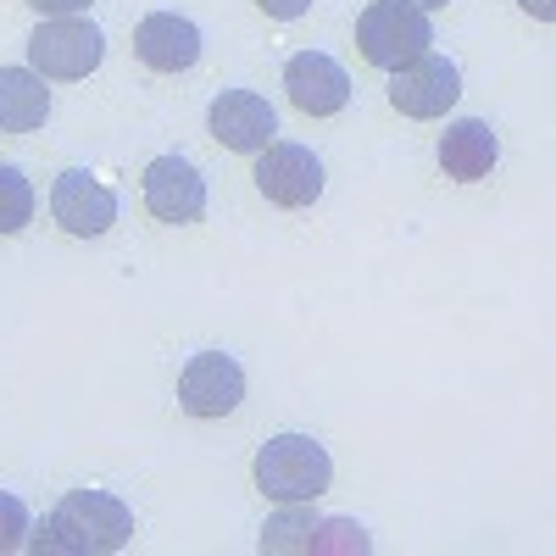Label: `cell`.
Masks as SVG:
<instances>
[{
	"mask_svg": "<svg viewBox=\"0 0 556 556\" xmlns=\"http://www.w3.org/2000/svg\"><path fill=\"white\" fill-rule=\"evenodd\" d=\"M134 540V513L112 490H67L45 529L28 534L39 556H112Z\"/></svg>",
	"mask_w": 556,
	"mask_h": 556,
	"instance_id": "cell-1",
	"label": "cell"
},
{
	"mask_svg": "<svg viewBox=\"0 0 556 556\" xmlns=\"http://www.w3.org/2000/svg\"><path fill=\"white\" fill-rule=\"evenodd\" d=\"M334 479V462L312 434H273L256 451V490L267 501H317Z\"/></svg>",
	"mask_w": 556,
	"mask_h": 556,
	"instance_id": "cell-2",
	"label": "cell"
},
{
	"mask_svg": "<svg viewBox=\"0 0 556 556\" xmlns=\"http://www.w3.org/2000/svg\"><path fill=\"white\" fill-rule=\"evenodd\" d=\"M429 45H434L429 12L406 7V0H374V7L356 17V51H362V62H374L384 73L417 62Z\"/></svg>",
	"mask_w": 556,
	"mask_h": 556,
	"instance_id": "cell-3",
	"label": "cell"
},
{
	"mask_svg": "<svg viewBox=\"0 0 556 556\" xmlns=\"http://www.w3.org/2000/svg\"><path fill=\"white\" fill-rule=\"evenodd\" d=\"M101 56H106V34L84 12L78 17H45L28 39V67L39 78H62V84L89 78L101 67Z\"/></svg>",
	"mask_w": 556,
	"mask_h": 556,
	"instance_id": "cell-4",
	"label": "cell"
},
{
	"mask_svg": "<svg viewBox=\"0 0 556 556\" xmlns=\"http://www.w3.org/2000/svg\"><path fill=\"white\" fill-rule=\"evenodd\" d=\"M462 96V67L451 56H434L424 51L417 62L395 67L390 73V106L401 117H417V123H429V117H445Z\"/></svg>",
	"mask_w": 556,
	"mask_h": 556,
	"instance_id": "cell-5",
	"label": "cell"
},
{
	"mask_svg": "<svg viewBox=\"0 0 556 556\" xmlns=\"http://www.w3.org/2000/svg\"><path fill=\"white\" fill-rule=\"evenodd\" d=\"M245 401V367L228 351H201L178 374V406L190 417H228Z\"/></svg>",
	"mask_w": 556,
	"mask_h": 556,
	"instance_id": "cell-6",
	"label": "cell"
},
{
	"mask_svg": "<svg viewBox=\"0 0 556 556\" xmlns=\"http://www.w3.org/2000/svg\"><path fill=\"white\" fill-rule=\"evenodd\" d=\"M256 190L273 201V206H312L323 195V162L306 151V146H285L273 139L267 151H256Z\"/></svg>",
	"mask_w": 556,
	"mask_h": 556,
	"instance_id": "cell-7",
	"label": "cell"
},
{
	"mask_svg": "<svg viewBox=\"0 0 556 556\" xmlns=\"http://www.w3.org/2000/svg\"><path fill=\"white\" fill-rule=\"evenodd\" d=\"M206 123H212L217 146L240 151V156L267 151L273 134H278V117H273V106L256 96V89H223V96L212 101V112H206Z\"/></svg>",
	"mask_w": 556,
	"mask_h": 556,
	"instance_id": "cell-8",
	"label": "cell"
},
{
	"mask_svg": "<svg viewBox=\"0 0 556 556\" xmlns=\"http://www.w3.org/2000/svg\"><path fill=\"white\" fill-rule=\"evenodd\" d=\"M146 206L151 217L184 228V223H201L206 217V178L195 162H184V156H156L146 167Z\"/></svg>",
	"mask_w": 556,
	"mask_h": 556,
	"instance_id": "cell-9",
	"label": "cell"
},
{
	"mask_svg": "<svg viewBox=\"0 0 556 556\" xmlns=\"http://www.w3.org/2000/svg\"><path fill=\"white\" fill-rule=\"evenodd\" d=\"M51 212L56 223L67 228L73 240H96L117 223V195L106 190L101 178H89L84 167H67L56 184H51Z\"/></svg>",
	"mask_w": 556,
	"mask_h": 556,
	"instance_id": "cell-10",
	"label": "cell"
},
{
	"mask_svg": "<svg viewBox=\"0 0 556 556\" xmlns=\"http://www.w3.org/2000/svg\"><path fill=\"white\" fill-rule=\"evenodd\" d=\"M285 89H290L295 112H306V117H334V112H345V101H351V73H345L334 56H323V51H301V56L285 62Z\"/></svg>",
	"mask_w": 556,
	"mask_h": 556,
	"instance_id": "cell-11",
	"label": "cell"
},
{
	"mask_svg": "<svg viewBox=\"0 0 556 556\" xmlns=\"http://www.w3.org/2000/svg\"><path fill=\"white\" fill-rule=\"evenodd\" d=\"M134 56L151 73H190L201 62V28L178 12H151L134 28Z\"/></svg>",
	"mask_w": 556,
	"mask_h": 556,
	"instance_id": "cell-12",
	"label": "cell"
},
{
	"mask_svg": "<svg viewBox=\"0 0 556 556\" xmlns=\"http://www.w3.org/2000/svg\"><path fill=\"white\" fill-rule=\"evenodd\" d=\"M495 162H501V139L490 134L484 117H456V123L440 134V167H445V178L479 184V178H490Z\"/></svg>",
	"mask_w": 556,
	"mask_h": 556,
	"instance_id": "cell-13",
	"label": "cell"
},
{
	"mask_svg": "<svg viewBox=\"0 0 556 556\" xmlns=\"http://www.w3.org/2000/svg\"><path fill=\"white\" fill-rule=\"evenodd\" d=\"M51 117V89L34 67H0V134H34Z\"/></svg>",
	"mask_w": 556,
	"mask_h": 556,
	"instance_id": "cell-14",
	"label": "cell"
},
{
	"mask_svg": "<svg viewBox=\"0 0 556 556\" xmlns=\"http://www.w3.org/2000/svg\"><path fill=\"white\" fill-rule=\"evenodd\" d=\"M317 529V513H312V501H285V513H273L267 529H262V551L273 556H285V551H306Z\"/></svg>",
	"mask_w": 556,
	"mask_h": 556,
	"instance_id": "cell-15",
	"label": "cell"
},
{
	"mask_svg": "<svg viewBox=\"0 0 556 556\" xmlns=\"http://www.w3.org/2000/svg\"><path fill=\"white\" fill-rule=\"evenodd\" d=\"M374 551V534H367L356 518H317L306 556H367Z\"/></svg>",
	"mask_w": 556,
	"mask_h": 556,
	"instance_id": "cell-16",
	"label": "cell"
},
{
	"mask_svg": "<svg viewBox=\"0 0 556 556\" xmlns=\"http://www.w3.org/2000/svg\"><path fill=\"white\" fill-rule=\"evenodd\" d=\"M34 223V190L23 167L0 162V235H23V228Z\"/></svg>",
	"mask_w": 556,
	"mask_h": 556,
	"instance_id": "cell-17",
	"label": "cell"
},
{
	"mask_svg": "<svg viewBox=\"0 0 556 556\" xmlns=\"http://www.w3.org/2000/svg\"><path fill=\"white\" fill-rule=\"evenodd\" d=\"M28 534H34V523H28V506H23L17 495L0 490V556L23 551V545H28Z\"/></svg>",
	"mask_w": 556,
	"mask_h": 556,
	"instance_id": "cell-18",
	"label": "cell"
},
{
	"mask_svg": "<svg viewBox=\"0 0 556 556\" xmlns=\"http://www.w3.org/2000/svg\"><path fill=\"white\" fill-rule=\"evenodd\" d=\"M23 7H34L39 17H78V12L96 7V0H23Z\"/></svg>",
	"mask_w": 556,
	"mask_h": 556,
	"instance_id": "cell-19",
	"label": "cell"
},
{
	"mask_svg": "<svg viewBox=\"0 0 556 556\" xmlns=\"http://www.w3.org/2000/svg\"><path fill=\"white\" fill-rule=\"evenodd\" d=\"M256 7H262L273 23H295V17L312 12V0H256Z\"/></svg>",
	"mask_w": 556,
	"mask_h": 556,
	"instance_id": "cell-20",
	"label": "cell"
},
{
	"mask_svg": "<svg viewBox=\"0 0 556 556\" xmlns=\"http://www.w3.org/2000/svg\"><path fill=\"white\" fill-rule=\"evenodd\" d=\"M518 7H523L529 17H540V23H551V17H556V0H518Z\"/></svg>",
	"mask_w": 556,
	"mask_h": 556,
	"instance_id": "cell-21",
	"label": "cell"
},
{
	"mask_svg": "<svg viewBox=\"0 0 556 556\" xmlns=\"http://www.w3.org/2000/svg\"><path fill=\"white\" fill-rule=\"evenodd\" d=\"M406 7H417V12H440L445 0H406Z\"/></svg>",
	"mask_w": 556,
	"mask_h": 556,
	"instance_id": "cell-22",
	"label": "cell"
}]
</instances>
